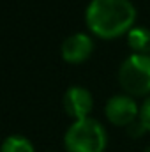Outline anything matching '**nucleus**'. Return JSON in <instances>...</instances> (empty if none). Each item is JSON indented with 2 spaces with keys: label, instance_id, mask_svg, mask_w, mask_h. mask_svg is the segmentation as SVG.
Returning a JSON list of instances; mask_svg holds the SVG:
<instances>
[{
  "label": "nucleus",
  "instance_id": "f257e3e1",
  "mask_svg": "<svg viewBox=\"0 0 150 152\" xmlns=\"http://www.w3.org/2000/svg\"><path fill=\"white\" fill-rule=\"evenodd\" d=\"M136 9L129 0H90L85 11L88 30L99 39H117L129 34Z\"/></svg>",
  "mask_w": 150,
  "mask_h": 152
},
{
  "label": "nucleus",
  "instance_id": "f03ea898",
  "mask_svg": "<svg viewBox=\"0 0 150 152\" xmlns=\"http://www.w3.org/2000/svg\"><path fill=\"white\" fill-rule=\"evenodd\" d=\"M108 145V134L95 118L74 120L64 136V147L67 152H104Z\"/></svg>",
  "mask_w": 150,
  "mask_h": 152
},
{
  "label": "nucleus",
  "instance_id": "7ed1b4c3",
  "mask_svg": "<svg viewBox=\"0 0 150 152\" xmlns=\"http://www.w3.org/2000/svg\"><path fill=\"white\" fill-rule=\"evenodd\" d=\"M118 81L127 96L150 94V55L133 53L127 57L118 69Z\"/></svg>",
  "mask_w": 150,
  "mask_h": 152
},
{
  "label": "nucleus",
  "instance_id": "20e7f679",
  "mask_svg": "<svg viewBox=\"0 0 150 152\" xmlns=\"http://www.w3.org/2000/svg\"><path fill=\"white\" fill-rule=\"evenodd\" d=\"M140 110L141 108L136 104V101L127 94L113 96L106 101V106H104L106 118L113 126H118V127L131 126L136 118H140Z\"/></svg>",
  "mask_w": 150,
  "mask_h": 152
},
{
  "label": "nucleus",
  "instance_id": "39448f33",
  "mask_svg": "<svg viewBox=\"0 0 150 152\" xmlns=\"http://www.w3.org/2000/svg\"><path fill=\"white\" fill-rule=\"evenodd\" d=\"M94 108V99L92 94L85 88V87H69L64 94V110L69 117H73L76 120L81 118H88V115Z\"/></svg>",
  "mask_w": 150,
  "mask_h": 152
},
{
  "label": "nucleus",
  "instance_id": "423d86ee",
  "mask_svg": "<svg viewBox=\"0 0 150 152\" xmlns=\"http://www.w3.org/2000/svg\"><path fill=\"white\" fill-rule=\"evenodd\" d=\"M60 51H62V58L67 64H81L92 55L94 41H92V37L88 34L76 32V34L69 36L62 42Z\"/></svg>",
  "mask_w": 150,
  "mask_h": 152
},
{
  "label": "nucleus",
  "instance_id": "0eeeda50",
  "mask_svg": "<svg viewBox=\"0 0 150 152\" xmlns=\"http://www.w3.org/2000/svg\"><path fill=\"white\" fill-rule=\"evenodd\" d=\"M127 44L138 55H150V28L133 27L127 34Z\"/></svg>",
  "mask_w": 150,
  "mask_h": 152
},
{
  "label": "nucleus",
  "instance_id": "6e6552de",
  "mask_svg": "<svg viewBox=\"0 0 150 152\" xmlns=\"http://www.w3.org/2000/svg\"><path fill=\"white\" fill-rule=\"evenodd\" d=\"M0 152H36L34 145L28 138L21 134H11L4 140Z\"/></svg>",
  "mask_w": 150,
  "mask_h": 152
},
{
  "label": "nucleus",
  "instance_id": "1a4fd4ad",
  "mask_svg": "<svg viewBox=\"0 0 150 152\" xmlns=\"http://www.w3.org/2000/svg\"><path fill=\"white\" fill-rule=\"evenodd\" d=\"M140 124L145 131L150 133V96L145 99V103L141 104V110H140Z\"/></svg>",
  "mask_w": 150,
  "mask_h": 152
},
{
  "label": "nucleus",
  "instance_id": "9d476101",
  "mask_svg": "<svg viewBox=\"0 0 150 152\" xmlns=\"http://www.w3.org/2000/svg\"><path fill=\"white\" fill-rule=\"evenodd\" d=\"M145 152H150V147H149V149H147V151H145Z\"/></svg>",
  "mask_w": 150,
  "mask_h": 152
}]
</instances>
